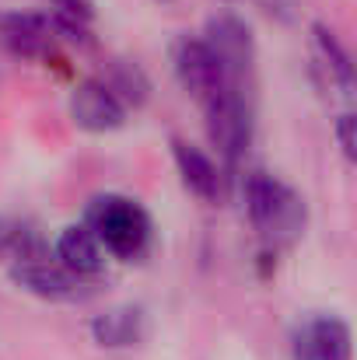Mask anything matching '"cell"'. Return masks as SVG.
Listing matches in <instances>:
<instances>
[{
  "instance_id": "1",
  "label": "cell",
  "mask_w": 357,
  "mask_h": 360,
  "mask_svg": "<svg viewBox=\"0 0 357 360\" xmlns=\"http://www.w3.org/2000/svg\"><path fill=\"white\" fill-rule=\"evenodd\" d=\"M242 196H245V214L259 231V238L266 241V248L277 252L305 231V200L277 175L249 172L242 182Z\"/></svg>"
},
{
  "instance_id": "2",
  "label": "cell",
  "mask_w": 357,
  "mask_h": 360,
  "mask_svg": "<svg viewBox=\"0 0 357 360\" xmlns=\"http://www.w3.org/2000/svg\"><path fill=\"white\" fill-rule=\"evenodd\" d=\"M84 228L95 235V241L102 245V252H109L116 259H126V262L140 259L151 248V238H154L147 210L137 200L119 196V193L95 196L88 203Z\"/></svg>"
},
{
  "instance_id": "3",
  "label": "cell",
  "mask_w": 357,
  "mask_h": 360,
  "mask_svg": "<svg viewBox=\"0 0 357 360\" xmlns=\"http://www.w3.org/2000/svg\"><path fill=\"white\" fill-rule=\"evenodd\" d=\"M207 133H211V143L218 147V154L228 161V165H238L252 143V105L245 98L242 88H228L221 95H214L207 105Z\"/></svg>"
},
{
  "instance_id": "4",
  "label": "cell",
  "mask_w": 357,
  "mask_h": 360,
  "mask_svg": "<svg viewBox=\"0 0 357 360\" xmlns=\"http://www.w3.org/2000/svg\"><path fill=\"white\" fill-rule=\"evenodd\" d=\"M172 70H175V81L182 84V91L193 95L200 105H207L214 95L235 88V84H228L221 63L214 60V53L207 49L203 39H189V35L179 39L175 49H172Z\"/></svg>"
},
{
  "instance_id": "5",
  "label": "cell",
  "mask_w": 357,
  "mask_h": 360,
  "mask_svg": "<svg viewBox=\"0 0 357 360\" xmlns=\"http://www.w3.org/2000/svg\"><path fill=\"white\" fill-rule=\"evenodd\" d=\"M207 42V49L214 53V60L221 63L228 84L242 88L245 77L252 74L256 63V42H252V28L235 18V14H218L207 21V32L200 35Z\"/></svg>"
},
{
  "instance_id": "6",
  "label": "cell",
  "mask_w": 357,
  "mask_h": 360,
  "mask_svg": "<svg viewBox=\"0 0 357 360\" xmlns=\"http://www.w3.org/2000/svg\"><path fill=\"white\" fill-rule=\"evenodd\" d=\"M11 280L21 290H28L42 301H77V297H84V290H81L84 280L74 276L70 269H63L56 262V255H49V248L11 262Z\"/></svg>"
},
{
  "instance_id": "7",
  "label": "cell",
  "mask_w": 357,
  "mask_h": 360,
  "mask_svg": "<svg viewBox=\"0 0 357 360\" xmlns=\"http://www.w3.org/2000/svg\"><path fill=\"white\" fill-rule=\"evenodd\" d=\"M0 49L18 56V60H35V63H63L56 53V35L46 21V14H28V11H0Z\"/></svg>"
},
{
  "instance_id": "8",
  "label": "cell",
  "mask_w": 357,
  "mask_h": 360,
  "mask_svg": "<svg viewBox=\"0 0 357 360\" xmlns=\"http://www.w3.org/2000/svg\"><path fill=\"white\" fill-rule=\"evenodd\" d=\"M354 343L351 329L337 315H312L298 322L291 336V357L294 360H351Z\"/></svg>"
},
{
  "instance_id": "9",
  "label": "cell",
  "mask_w": 357,
  "mask_h": 360,
  "mask_svg": "<svg viewBox=\"0 0 357 360\" xmlns=\"http://www.w3.org/2000/svg\"><path fill=\"white\" fill-rule=\"evenodd\" d=\"M70 120L84 133H113L126 122V109L119 105L116 95L99 77H88L70 95Z\"/></svg>"
},
{
  "instance_id": "10",
  "label": "cell",
  "mask_w": 357,
  "mask_h": 360,
  "mask_svg": "<svg viewBox=\"0 0 357 360\" xmlns=\"http://www.w3.org/2000/svg\"><path fill=\"white\" fill-rule=\"evenodd\" d=\"M147 336V315L137 304H116L92 319V340L106 350H133Z\"/></svg>"
},
{
  "instance_id": "11",
  "label": "cell",
  "mask_w": 357,
  "mask_h": 360,
  "mask_svg": "<svg viewBox=\"0 0 357 360\" xmlns=\"http://www.w3.org/2000/svg\"><path fill=\"white\" fill-rule=\"evenodd\" d=\"M172 158H175V168H179V175H182V182H186L189 193H196L207 203L221 200V193H225V172L214 165L211 154H203L200 147H193V143H186V140L175 136L172 140Z\"/></svg>"
},
{
  "instance_id": "12",
  "label": "cell",
  "mask_w": 357,
  "mask_h": 360,
  "mask_svg": "<svg viewBox=\"0 0 357 360\" xmlns=\"http://www.w3.org/2000/svg\"><path fill=\"white\" fill-rule=\"evenodd\" d=\"M53 255H56V262L63 269H70L81 280L99 276L102 266H106V252H102V245L95 241V235L88 228H63L60 238H56Z\"/></svg>"
},
{
  "instance_id": "13",
  "label": "cell",
  "mask_w": 357,
  "mask_h": 360,
  "mask_svg": "<svg viewBox=\"0 0 357 360\" xmlns=\"http://www.w3.org/2000/svg\"><path fill=\"white\" fill-rule=\"evenodd\" d=\"M99 81L116 95V102L126 112H130V109H140V105L147 102V91H151L147 74H144L133 60H109Z\"/></svg>"
},
{
  "instance_id": "14",
  "label": "cell",
  "mask_w": 357,
  "mask_h": 360,
  "mask_svg": "<svg viewBox=\"0 0 357 360\" xmlns=\"http://www.w3.org/2000/svg\"><path fill=\"white\" fill-rule=\"evenodd\" d=\"M312 35H315V56H319V63L326 67L330 81H337V84H340V91H344V95H351V88H354L351 53L340 46L337 32H333V28H326V25H312Z\"/></svg>"
},
{
  "instance_id": "15",
  "label": "cell",
  "mask_w": 357,
  "mask_h": 360,
  "mask_svg": "<svg viewBox=\"0 0 357 360\" xmlns=\"http://www.w3.org/2000/svg\"><path fill=\"white\" fill-rule=\"evenodd\" d=\"M42 248H46V241L39 238L28 224L11 221V217H0V259L18 262V259H25L32 252H42Z\"/></svg>"
},
{
  "instance_id": "16",
  "label": "cell",
  "mask_w": 357,
  "mask_h": 360,
  "mask_svg": "<svg viewBox=\"0 0 357 360\" xmlns=\"http://www.w3.org/2000/svg\"><path fill=\"white\" fill-rule=\"evenodd\" d=\"M46 4H49L46 14H56V18H67V21H81V25L95 21V0H46Z\"/></svg>"
},
{
  "instance_id": "17",
  "label": "cell",
  "mask_w": 357,
  "mask_h": 360,
  "mask_svg": "<svg viewBox=\"0 0 357 360\" xmlns=\"http://www.w3.org/2000/svg\"><path fill=\"white\" fill-rule=\"evenodd\" d=\"M337 143H340L344 158L351 161V158H354V116H351V112H344V116L337 120Z\"/></svg>"
},
{
  "instance_id": "18",
  "label": "cell",
  "mask_w": 357,
  "mask_h": 360,
  "mask_svg": "<svg viewBox=\"0 0 357 360\" xmlns=\"http://www.w3.org/2000/svg\"><path fill=\"white\" fill-rule=\"evenodd\" d=\"M266 14H273L277 21H294L298 18V4L301 0H259Z\"/></svg>"
},
{
  "instance_id": "19",
  "label": "cell",
  "mask_w": 357,
  "mask_h": 360,
  "mask_svg": "<svg viewBox=\"0 0 357 360\" xmlns=\"http://www.w3.org/2000/svg\"><path fill=\"white\" fill-rule=\"evenodd\" d=\"M161 4H168V0H161Z\"/></svg>"
}]
</instances>
